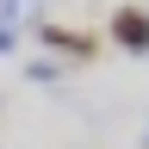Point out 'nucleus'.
<instances>
[{
	"label": "nucleus",
	"mask_w": 149,
	"mask_h": 149,
	"mask_svg": "<svg viewBox=\"0 0 149 149\" xmlns=\"http://www.w3.org/2000/svg\"><path fill=\"white\" fill-rule=\"evenodd\" d=\"M118 37H124L130 50H143V44H149V19H137V13H124V19H118Z\"/></svg>",
	"instance_id": "obj_2"
},
{
	"label": "nucleus",
	"mask_w": 149,
	"mask_h": 149,
	"mask_svg": "<svg viewBox=\"0 0 149 149\" xmlns=\"http://www.w3.org/2000/svg\"><path fill=\"white\" fill-rule=\"evenodd\" d=\"M44 44L68 50V56H93V37H81V31H44Z\"/></svg>",
	"instance_id": "obj_1"
}]
</instances>
